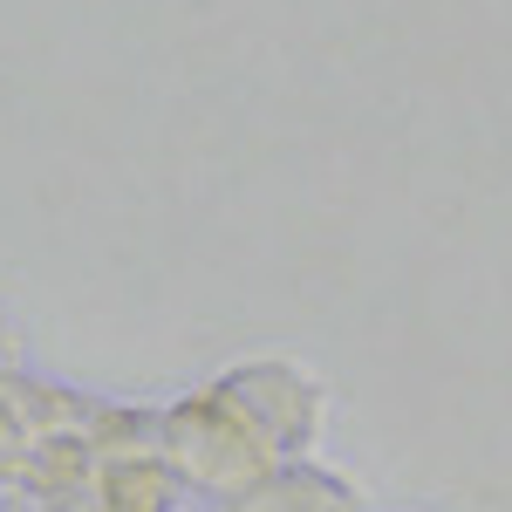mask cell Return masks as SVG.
<instances>
[{
    "label": "cell",
    "mask_w": 512,
    "mask_h": 512,
    "mask_svg": "<svg viewBox=\"0 0 512 512\" xmlns=\"http://www.w3.org/2000/svg\"><path fill=\"white\" fill-rule=\"evenodd\" d=\"M7 376H21V328L0 308V383H7Z\"/></svg>",
    "instance_id": "cell-2"
},
{
    "label": "cell",
    "mask_w": 512,
    "mask_h": 512,
    "mask_svg": "<svg viewBox=\"0 0 512 512\" xmlns=\"http://www.w3.org/2000/svg\"><path fill=\"white\" fill-rule=\"evenodd\" d=\"M233 383H239V390H253V403L233 396L226 383H219V396L253 424V437H260L274 458H287V451L308 444V431H315V417H321V390H308V376H301L294 362H239Z\"/></svg>",
    "instance_id": "cell-1"
}]
</instances>
